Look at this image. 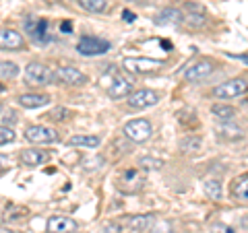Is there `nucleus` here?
I'll list each match as a JSON object with an SVG mask.
<instances>
[{"mask_svg":"<svg viewBox=\"0 0 248 233\" xmlns=\"http://www.w3.org/2000/svg\"><path fill=\"white\" fill-rule=\"evenodd\" d=\"M4 91V85H0V93H2Z\"/></svg>","mask_w":248,"mask_h":233,"instance_id":"obj_39","label":"nucleus"},{"mask_svg":"<svg viewBox=\"0 0 248 233\" xmlns=\"http://www.w3.org/2000/svg\"><path fill=\"white\" fill-rule=\"evenodd\" d=\"M155 25H180L184 21V15L180 9H174V6H168V9H161L155 15Z\"/></svg>","mask_w":248,"mask_h":233,"instance_id":"obj_13","label":"nucleus"},{"mask_svg":"<svg viewBox=\"0 0 248 233\" xmlns=\"http://www.w3.org/2000/svg\"><path fill=\"white\" fill-rule=\"evenodd\" d=\"M15 141V132H13V128H9V126H0V146L2 145H9V143H13Z\"/></svg>","mask_w":248,"mask_h":233,"instance_id":"obj_29","label":"nucleus"},{"mask_svg":"<svg viewBox=\"0 0 248 233\" xmlns=\"http://www.w3.org/2000/svg\"><path fill=\"white\" fill-rule=\"evenodd\" d=\"M25 48V40L19 31L9 29V27H2L0 29V50H6V52H13V50H23Z\"/></svg>","mask_w":248,"mask_h":233,"instance_id":"obj_12","label":"nucleus"},{"mask_svg":"<svg viewBox=\"0 0 248 233\" xmlns=\"http://www.w3.org/2000/svg\"><path fill=\"white\" fill-rule=\"evenodd\" d=\"M77 223L68 217H50L48 219V233H75Z\"/></svg>","mask_w":248,"mask_h":233,"instance_id":"obj_15","label":"nucleus"},{"mask_svg":"<svg viewBox=\"0 0 248 233\" xmlns=\"http://www.w3.org/2000/svg\"><path fill=\"white\" fill-rule=\"evenodd\" d=\"M143 186H145V175L141 169H137V167L126 169V172L118 177V188L124 194H137Z\"/></svg>","mask_w":248,"mask_h":233,"instance_id":"obj_6","label":"nucleus"},{"mask_svg":"<svg viewBox=\"0 0 248 233\" xmlns=\"http://www.w3.org/2000/svg\"><path fill=\"white\" fill-rule=\"evenodd\" d=\"M126 103L130 110H147V107H153L159 103V95L153 89H139L135 93H130Z\"/></svg>","mask_w":248,"mask_h":233,"instance_id":"obj_8","label":"nucleus"},{"mask_svg":"<svg viewBox=\"0 0 248 233\" xmlns=\"http://www.w3.org/2000/svg\"><path fill=\"white\" fill-rule=\"evenodd\" d=\"M77 52L83 54V56H104V54L110 52V42L95 35H83L77 42Z\"/></svg>","mask_w":248,"mask_h":233,"instance_id":"obj_1","label":"nucleus"},{"mask_svg":"<svg viewBox=\"0 0 248 233\" xmlns=\"http://www.w3.org/2000/svg\"><path fill=\"white\" fill-rule=\"evenodd\" d=\"M25 81L29 85H50L54 81V73L42 62H29L25 66Z\"/></svg>","mask_w":248,"mask_h":233,"instance_id":"obj_7","label":"nucleus"},{"mask_svg":"<svg viewBox=\"0 0 248 233\" xmlns=\"http://www.w3.org/2000/svg\"><path fill=\"white\" fill-rule=\"evenodd\" d=\"M102 143V138L95 134H75L68 138V145L71 146H85V149H95Z\"/></svg>","mask_w":248,"mask_h":233,"instance_id":"obj_20","label":"nucleus"},{"mask_svg":"<svg viewBox=\"0 0 248 233\" xmlns=\"http://www.w3.org/2000/svg\"><path fill=\"white\" fill-rule=\"evenodd\" d=\"M50 155L46 151H40V149H25L21 153V161L25 163L27 167H37V165H44L48 163Z\"/></svg>","mask_w":248,"mask_h":233,"instance_id":"obj_16","label":"nucleus"},{"mask_svg":"<svg viewBox=\"0 0 248 233\" xmlns=\"http://www.w3.org/2000/svg\"><path fill=\"white\" fill-rule=\"evenodd\" d=\"M213 73V64L209 60H197L184 71V79L190 81V83H201L205 81L209 74Z\"/></svg>","mask_w":248,"mask_h":233,"instance_id":"obj_11","label":"nucleus"},{"mask_svg":"<svg viewBox=\"0 0 248 233\" xmlns=\"http://www.w3.org/2000/svg\"><path fill=\"white\" fill-rule=\"evenodd\" d=\"M213 114L223 122H232L236 118V110L232 105H226V103H215L213 105Z\"/></svg>","mask_w":248,"mask_h":233,"instance_id":"obj_23","label":"nucleus"},{"mask_svg":"<svg viewBox=\"0 0 248 233\" xmlns=\"http://www.w3.org/2000/svg\"><path fill=\"white\" fill-rule=\"evenodd\" d=\"M232 196L236 200H242V203H248V174H242L234 180V184H232Z\"/></svg>","mask_w":248,"mask_h":233,"instance_id":"obj_19","label":"nucleus"},{"mask_svg":"<svg viewBox=\"0 0 248 233\" xmlns=\"http://www.w3.org/2000/svg\"><path fill=\"white\" fill-rule=\"evenodd\" d=\"M122 231V227L120 225H116V223H110V225H106L104 227V233H120Z\"/></svg>","mask_w":248,"mask_h":233,"instance_id":"obj_33","label":"nucleus"},{"mask_svg":"<svg viewBox=\"0 0 248 233\" xmlns=\"http://www.w3.org/2000/svg\"><path fill=\"white\" fill-rule=\"evenodd\" d=\"M25 138L33 145H50L58 141V132L50 126H44V124H35V126H29L25 130Z\"/></svg>","mask_w":248,"mask_h":233,"instance_id":"obj_9","label":"nucleus"},{"mask_svg":"<svg viewBox=\"0 0 248 233\" xmlns=\"http://www.w3.org/2000/svg\"><path fill=\"white\" fill-rule=\"evenodd\" d=\"M230 56L240 60V62H244V64H248V54H242V56H238V54H230Z\"/></svg>","mask_w":248,"mask_h":233,"instance_id":"obj_35","label":"nucleus"},{"mask_svg":"<svg viewBox=\"0 0 248 233\" xmlns=\"http://www.w3.org/2000/svg\"><path fill=\"white\" fill-rule=\"evenodd\" d=\"M0 233H13L11 229H0Z\"/></svg>","mask_w":248,"mask_h":233,"instance_id":"obj_38","label":"nucleus"},{"mask_svg":"<svg viewBox=\"0 0 248 233\" xmlns=\"http://www.w3.org/2000/svg\"><path fill=\"white\" fill-rule=\"evenodd\" d=\"M54 81H60L64 85H71V87H81V85L87 83V74L81 73L79 68L73 66H62L54 73Z\"/></svg>","mask_w":248,"mask_h":233,"instance_id":"obj_10","label":"nucleus"},{"mask_svg":"<svg viewBox=\"0 0 248 233\" xmlns=\"http://www.w3.org/2000/svg\"><path fill=\"white\" fill-rule=\"evenodd\" d=\"M248 91V85L244 79H230L226 83H221V85H217V87L213 89V95L217 99H236L240 95H244V93Z\"/></svg>","mask_w":248,"mask_h":233,"instance_id":"obj_5","label":"nucleus"},{"mask_svg":"<svg viewBox=\"0 0 248 233\" xmlns=\"http://www.w3.org/2000/svg\"><path fill=\"white\" fill-rule=\"evenodd\" d=\"M17 74H19V66L15 62H9V60L0 62V79H15Z\"/></svg>","mask_w":248,"mask_h":233,"instance_id":"obj_25","label":"nucleus"},{"mask_svg":"<svg viewBox=\"0 0 248 233\" xmlns=\"http://www.w3.org/2000/svg\"><path fill=\"white\" fill-rule=\"evenodd\" d=\"M71 112H68V110H64V107H56V110H52L50 114H48V118L50 120H62V122H64V120H68V118H71Z\"/></svg>","mask_w":248,"mask_h":233,"instance_id":"obj_30","label":"nucleus"},{"mask_svg":"<svg viewBox=\"0 0 248 233\" xmlns=\"http://www.w3.org/2000/svg\"><path fill=\"white\" fill-rule=\"evenodd\" d=\"M209 233H236V229L230 227V225H223V223H215V225H211Z\"/></svg>","mask_w":248,"mask_h":233,"instance_id":"obj_31","label":"nucleus"},{"mask_svg":"<svg viewBox=\"0 0 248 233\" xmlns=\"http://www.w3.org/2000/svg\"><path fill=\"white\" fill-rule=\"evenodd\" d=\"M6 167H11V161L6 157H0V169H6Z\"/></svg>","mask_w":248,"mask_h":233,"instance_id":"obj_37","label":"nucleus"},{"mask_svg":"<svg viewBox=\"0 0 248 233\" xmlns=\"http://www.w3.org/2000/svg\"><path fill=\"white\" fill-rule=\"evenodd\" d=\"M60 29L64 31V33H71V31H73V25H71V23H68V21H64V23H62V25H60Z\"/></svg>","mask_w":248,"mask_h":233,"instance_id":"obj_36","label":"nucleus"},{"mask_svg":"<svg viewBox=\"0 0 248 233\" xmlns=\"http://www.w3.org/2000/svg\"><path fill=\"white\" fill-rule=\"evenodd\" d=\"M155 223V217L153 215H141V217H133L128 221V227L135 229V231H149V227Z\"/></svg>","mask_w":248,"mask_h":233,"instance_id":"obj_21","label":"nucleus"},{"mask_svg":"<svg viewBox=\"0 0 248 233\" xmlns=\"http://www.w3.org/2000/svg\"><path fill=\"white\" fill-rule=\"evenodd\" d=\"M186 9H188V15L184 17V21L188 23L190 27H203L205 23H207V15H205V11L201 9V6H197V4H186Z\"/></svg>","mask_w":248,"mask_h":233,"instance_id":"obj_17","label":"nucleus"},{"mask_svg":"<svg viewBox=\"0 0 248 233\" xmlns=\"http://www.w3.org/2000/svg\"><path fill=\"white\" fill-rule=\"evenodd\" d=\"M81 9L89 11V13H106L108 11V2L106 0H77Z\"/></svg>","mask_w":248,"mask_h":233,"instance_id":"obj_24","label":"nucleus"},{"mask_svg":"<svg viewBox=\"0 0 248 233\" xmlns=\"http://www.w3.org/2000/svg\"><path fill=\"white\" fill-rule=\"evenodd\" d=\"M153 134V128H151V122L145 120V118H139V120H130L124 124V136L133 143H147Z\"/></svg>","mask_w":248,"mask_h":233,"instance_id":"obj_2","label":"nucleus"},{"mask_svg":"<svg viewBox=\"0 0 248 233\" xmlns=\"http://www.w3.org/2000/svg\"><path fill=\"white\" fill-rule=\"evenodd\" d=\"M149 233H174V229H172V223L157 221V223H153L149 227Z\"/></svg>","mask_w":248,"mask_h":233,"instance_id":"obj_28","label":"nucleus"},{"mask_svg":"<svg viewBox=\"0 0 248 233\" xmlns=\"http://www.w3.org/2000/svg\"><path fill=\"white\" fill-rule=\"evenodd\" d=\"M205 192H207L209 198L219 200V198H221V184L217 182V180H207V182H205Z\"/></svg>","mask_w":248,"mask_h":233,"instance_id":"obj_26","label":"nucleus"},{"mask_svg":"<svg viewBox=\"0 0 248 233\" xmlns=\"http://www.w3.org/2000/svg\"><path fill=\"white\" fill-rule=\"evenodd\" d=\"M122 68L133 74H149L155 73L159 68H164L161 60H151V58H124Z\"/></svg>","mask_w":248,"mask_h":233,"instance_id":"obj_3","label":"nucleus"},{"mask_svg":"<svg viewBox=\"0 0 248 233\" xmlns=\"http://www.w3.org/2000/svg\"><path fill=\"white\" fill-rule=\"evenodd\" d=\"M201 146H203V141H201V136H195V134L186 136L184 141L180 143V149L184 153H188V155H197L201 151Z\"/></svg>","mask_w":248,"mask_h":233,"instance_id":"obj_22","label":"nucleus"},{"mask_svg":"<svg viewBox=\"0 0 248 233\" xmlns=\"http://www.w3.org/2000/svg\"><path fill=\"white\" fill-rule=\"evenodd\" d=\"M147 165H151L149 169H155V167H161V161H157V159H149V157L141 159V167H147Z\"/></svg>","mask_w":248,"mask_h":233,"instance_id":"obj_32","label":"nucleus"},{"mask_svg":"<svg viewBox=\"0 0 248 233\" xmlns=\"http://www.w3.org/2000/svg\"><path fill=\"white\" fill-rule=\"evenodd\" d=\"M130 91H133V81L124 79V76H116L112 85L108 87V95L112 99H122V97L130 95Z\"/></svg>","mask_w":248,"mask_h":233,"instance_id":"obj_14","label":"nucleus"},{"mask_svg":"<svg viewBox=\"0 0 248 233\" xmlns=\"http://www.w3.org/2000/svg\"><path fill=\"white\" fill-rule=\"evenodd\" d=\"M25 33L33 40L35 44H48L50 33H48V19H37V17H27L23 21Z\"/></svg>","mask_w":248,"mask_h":233,"instance_id":"obj_4","label":"nucleus"},{"mask_svg":"<svg viewBox=\"0 0 248 233\" xmlns=\"http://www.w3.org/2000/svg\"><path fill=\"white\" fill-rule=\"evenodd\" d=\"M217 132L226 138H242V130L236 126H230V122H226L223 126H217Z\"/></svg>","mask_w":248,"mask_h":233,"instance_id":"obj_27","label":"nucleus"},{"mask_svg":"<svg viewBox=\"0 0 248 233\" xmlns=\"http://www.w3.org/2000/svg\"><path fill=\"white\" fill-rule=\"evenodd\" d=\"M0 114H2V105H0Z\"/></svg>","mask_w":248,"mask_h":233,"instance_id":"obj_40","label":"nucleus"},{"mask_svg":"<svg viewBox=\"0 0 248 233\" xmlns=\"http://www.w3.org/2000/svg\"><path fill=\"white\" fill-rule=\"evenodd\" d=\"M122 19L126 21V23H135V19H137V15L133 13V11H122Z\"/></svg>","mask_w":248,"mask_h":233,"instance_id":"obj_34","label":"nucleus"},{"mask_svg":"<svg viewBox=\"0 0 248 233\" xmlns=\"http://www.w3.org/2000/svg\"><path fill=\"white\" fill-rule=\"evenodd\" d=\"M19 103L27 110H35V107H42L46 103H50L48 95H40V93H25V95L19 97Z\"/></svg>","mask_w":248,"mask_h":233,"instance_id":"obj_18","label":"nucleus"}]
</instances>
